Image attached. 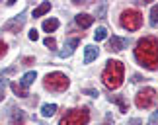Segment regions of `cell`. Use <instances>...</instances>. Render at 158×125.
Segmentation results:
<instances>
[{
	"label": "cell",
	"instance_id": "27",
	"mask_svg": "<svg viewBox=\"0 0 158 125\" xmlns=\"http://www.w3.org/2000/svg\"><path fill=\"white\" fill-rule=\"evenodd\" d=\"M129 125H143V121L139 119V117H133V119L129 121Z\"/></svg>",
	"mask_w": 158,
	"mask_h": 125
},
{
	"label": "cell",
	"instance_id": "1",
	"mask_svg": "<svg viewBox=\"0 0 158 125\" xmlns=\"http://www.w3.org/2000/svg\"><path fill=\"white\" fill-rule=\"evenodd\" d=\"M135 59L144 69L158 70V39L152 35L139 39L135 47Z\"/></svg>",
	"mask_w": 158,
	"mask_h": 125
},
{
	"label": "cell",
	"instance_id": "15",
	"mask_svg": "<svg viewBox=\"0 0 158 125\" xmlns=\"http://www.w3.org/2000/svg\"><path fill=\"white\" fill-rule=\"evenodd\" d=\"M55 111H57V104H43L41 106V114H43V117L55 115Z\"/></svg>",
	"mask_w": 158,
	"mask_h": 125
},
{
	"label": "cell",
	"instance_id": "21",
	"mask_svg": "<svg viewBox=\"0 0 158 125\" xmlns=\"http://www.w3.org/2000/svg\"><path fill=\"white\" fill-rule=\"evenodd\" d=\"M6 86H8V80H0V102L4 100V94H6Z\"/></svg>",
	"mask_w": 158,
	"mask_h": 125
},
{
	"label": "cell",
	"instance_id": "24",
	"mask_svg": "<svg viewBox=\"0 0 158 125\" xmlns=\"http://www.w3.org/2000/svg\"><path fill=\"white\" fill-rule=\"evenodd\" d=\"M27 37L31 39V41H37V39H39V33H37V29H31V31H29V35H27Z\"/></svg>",
	"mask_w": 158,
	"mask_h": 125
},
{
	"label": "cell",
	"instance_id": "6",
	"mask_svg": "<svg viewBox=\"0 0 158 125\" xmlns=\"http://www.w3.org/2000/svg\"><path fill=\"white\" fill-rule=\"evenodd\" d=\"M154 102H156V90H154V88H150V86L139 90L137 96H135V104H137V108H141V110L152 108Z\"/></svg>",
	"mask_w": 158,
	"mask_h": 125
},
{
	"label": "cell",
	"instance_id": "3",
	"mask_svg": "<svg viewBox=\"0 0 158 125\" xmlns=\"http://www.w3.org/2000/svg\"><path fill=\"white\" fill-rule=\"evenodd\" d=\"M43 86L47 88V90H51V92H64L66 88L70 86V80H69V76H66L64 73H49L43 78Z\"/></svg>",
	"mask_w": 158,
	"mask_h": 125
},
{
	"label": "cell",
	"instance_id": "7",
	"mask_svg": "<svg viewBox=\"0 0 158 125\" xmlns=\"http://www.w3.org/2000/svg\"><path fill=\"white\" fill-rule=\"evenodd\" d=\"M26 14H20V16H16V18H12L10 22H6L4 23V31H12V33H20V29L23 27V23H26Z\"/></svg>",
	"mask_w": 158,
	"mask_h": 125
},
{
	"label": "cell",
	"instance_id": "31",
	"mask_svg": "<svg viewBox=\"0 0 158 125\" xmlns=\"http://www.w3.org/2000/svg\"><path fill=\"white\" fill-rule=\"evenodd\" d=\"M148 125H150V123H148Z\"/></svg>",
	"mask_w": 158,
	"mask_h": 125
},
{
	"label": "cell",
	"instance_id": "8",
	"mask_svg": "<svg viewBox=\"0 0 158 125\" xmlns=\"http://www.w3.org/2000/svg\"><path fill=\"white\" fill-rule=\"evenodd\" d=\"M127 47H129V39H125V37L113 35V37H109V41H107V49L109 51H123Z\"/></svg>",
	"mask_w": 158,
	"mask_h": 125
},
{
	"label": "cell",
	"instance_id": "16",
	"mask_svg": "<svg viewBox=\"0 0 158 125\" xmlns=\"http://www.w3.org/2000/svg\"><path fill=\"white\" fill-rule=\"evenodd\" d=\"M59 27V20H57V18H49V20H45L43 22V29H45V31H55V29H57Z\"/></svg>",
	"mask_w": 158,
	"mask_h": 125
},
{
	"label": "cell",
	"instance_id": "2",
	"mask_svg": "<svg viewBox=\"0 0 158 125\" xmlns=\"http://www.w3.org/2000/svg\"><path fill=\"white\" fill-rule=\"evenodd\" d=\"M123 76H125V67L121 61H107L106 63V69L104 73H102V80H104V84L107 88H119L123 84Z\"/></svg>",
	"mask_w": 158,
	"mask_h": 125
},
{
	"label": "cell",
	"instance_id": "5",
	"mask_svg": "<svg viewBox=\"0 0 158 125\" xmlns=\"http://www.w3.org/2000/svg\"><path fill=\"white\" fill-rule=\"evenodd\" d=\"M121 26H123L127 31H137V29L143 26V14L135 8L123 10L121 12Z\"/></svg>",
	"mask_w": 158,
	"mask_h": 125
},
{
	"label": "cell",
	"instance_id": "18",
	"mask_svg": "<svg viewBox=\"0 0 158 125\" xmlns=\"http://www.w3.org/2000/svg\"><path fill=\"white\" fill-rule=\"evenodd\" d=\"M107 37V29L106 27H98L94 31V41H104Z\"/></svg>",
	"mask_w": 158,
	"mask_h": 125
},
{
	"label": "cell",
	"instance_id": "20",
	"mask_svg": "<svg viewBox=\"0 0 158 125\" xmlns=\"http://www.w3.org/2000/svg\"><path fill=\"white\" fill-rule=\"evenodd\" d=\"M106 12H107V6H106V4H102L100 8H96V16H98L100 20H104V18H106Z\"/></svg>",
	"mask_w": 158,
	"mask_h": 125
},
{
	"label": "cell",
	"instance_id": "29",
	"mask_svg": "<svg viewBox=\"0 0 158 125\" xmlns=\"http://www.w3.org/2000/svg\"><path fill=\"white\" fill-rule=\"evenodd\" d=\"M22 63H23V65H27V63H33V59H31V57H27V59H23Z\"/></svg>",
	"mask_w": 158,
	"mask_h": 125
},
{
	"label": "cell",
	"instance_id": "26",
	"mask_svg": "<svg viewBox=\"0 0 158 125\" xmlns=\"http://www.w3.org/2000/svg\"><path fill=\"white\" fill-rule=\"evenodd\" d=\"M156 121H158V110L154 111V114H152V115H150V119H148V123H150V125H154Z\"/></svg>",
	"mask_w": 158,
	"mask_h": 125
},
{
	"label": "cell",
	"instance_id": "10",
	"mask_svg": "<svg viewBox=\"0 0 158 125\" xmlns=\"http://www.w3.org/2000/svg\"><path fill=\"white\" fill-rule=\"evenodd\" d=\"M74 22H76V26H78V27L86 29V27H90V26L94 23V18L90 16V14H78V16L74 18Z\"/></svg>",
	"mask_w": 158,
	"mask_h": 125
},
{
	"label": "cell",
	"instance_id": "13",
	"mask_svg": "<svg viewBox=\"0 0 158 125\" xmlns=\"http://www.w3.org/2000/svg\"><path fill=\"white\" fill-rule=\"evenodd\" d=\"M10 88H12V92H14L16 96H20V98H27V96H29L27 88H23L22 84H18V82H12V84H10Z\"/></svg>",
	"mask_w": 158,
	"mask_h": 125
},
{
	"label": "cell",
	"instance_id": "4",
	"mask_svg": "<svg viewBox=\"0 0 158 125\" xmlns=\"http://www.w3.org/2000/svg\"><path fill=\"white\" fill-rule=\"evenodd\" d=\"M88 121H90L88 108H74V110H69L60 117L59 125H88Z\"/></svg>",
	"mask_w": 158,
	"mask_h": 125
},
{
	"label": "cell",
	"instance_id": "11",
	"mask_svg": "<svg viewBox=\"0 0 158 125\" xmlns=\"http://www.w3.org/2000/svg\"><path fill=\"white\" fill-rule=\"evenodd\" d=\"M94 59H98V49H96V45H88L84 49V63L90 65Z\"/></svg>",
	"mask_w": 158,
	"mask_h": 125
},
{
	"label": "cell",
	"instance_id": "28",
	"mask_svg": "<svg viewBox=\"0 0 158 125\" xmlns=\"http://www.w3.org/2000/svg\"><path fill=\"white\" fill-rule=\"evenodd\" d=\"M143 78H141V74H135V76H133V82H141Z\"/></svg>",
	"mask_w": 158,
	"mask_h": 125
},
{
	"label": "cell",
	"instance_id": "19",
	"mask_svg": "<svg viewBox=\"0 0 158 125\" xmlns=\"http://www.w3.org/2000/svg\"><path fill=\"white\" fill-rule=\"evenodd\" d=\"M150 26L158 27V4L152 6V10H150Z\"/></svg>",
	"mask_w": 158,
	"mask_h": 125
},
{
	"label": "cell",
	"instance_id": "25",
	"mask_svg": "<svg viewBox=\"0 0 158 125\" xmlns=\"http://www.w3.org/2000/svg\"><path fill=\"white\" fill-rule=\"evenodd\" d=\"M82 92H84V94H88V96H94V98L98 96V90H94V88H86V90H82Z\"/></svg>",
	"mask_w": 158,
	"mask_h": 125
},
{
	"label": "cell",
	"instance_id": "9",
	"mask_svg": "<svg viewBox=\"0 0 158 125\" xmlns=\"http://www.w3.org/2000/svg\"><path fill=\"white\" fill-rule=\"evenodd\" d=\"M78 43H80V39H78V37H72V39H69V41L64 43V47L59 51V57H60V59H66V57H70L72 53H74V49L78 47Z\"/></svg>",
	"mask_w": 158,
	"mask_h": 125
},
{
	"label": "cell",
	"instance_id": "12",
	"mask_svg": "<svg viewBox=\"0 0 158 125\" xmlns=\"http://www.w3.org/2000/svg\"><path fill=\"white\" fill-rule=\"evenodd\" d=\"M35 78H37V73H35V70H29V73H26V74L20 78V84H22L23 88H27L29 84H33Z\"/></svg>",
	"mask_w": 158,
	"mask_h": 125
},
{
	"label": "cell",
	"instance_id": "22",
	"mask_svg": "<svg viewBox=\"0 0 158 125\" xmlns=\"http://www.w3.org/2000/svg\"><path fill=\"white\" fill-rule=\"evenodd\" d=\"M43 43H45V47H51V49H55V47H57V41H55L53 37H47Z\"/></svg>",
	"mask_w": 158,
	"mask_h": 125
},
{
	"label": "cell",
	"instance_id": "14",
	"mask_svg": "<svg viewBox=\"0 0 158 125\" xmlns=\"http://www.w3.org/2000/svg\"><path fill=\"white\" fill-rule=\"evenodd\" d=\"M49 10H51V2H43V4H39L37 8L33 10V18H41L43 14H47Z\"/></svg>",
	"mask_w": 158,
	"mask_h": 125
},
{
	"label": "cell",
	"instance_id": "23",
	"mask_svg": "<svg viewBox=\"0 0 158 125\" xmlns=\"http://www.w3.org/2000/svg\"><path fill=\"white\" fill-rule=\"evenodd\" d=\"M6 51H8V45H6L2 39H0V59H2V57L6 55Z\"/></svg>",
	"mask_w": 158,
	"mask_h": 125
},
{
	"label": "cell",
	"instance_id": "30",
	"mask_svg": "<svg viewBox=\"0 0 158 125\" xmlns=\"http://www.w3.org/2000/svg\"><path fill=\"white\" fill-rule=\"evenodd\" d=\"M12 125H23V123H18V121H12Z\"/></svg>",
	"mask_w": 158,
	"mask_h": 125
},
{
	"label": "cell",
	"instance_id": "17",
	"mask_svg": "<svg viewBox=\"0 0 158 125\" xmlns=\"http://www.w3.org/2000/svg\"><path fill=\"white\" fill-rule=\"evenodd\" d=\"M109 102H115V104H117L119 110H121V114H125V111H127V102H125L123 96H109Z\"/></svg>",
	"mask_w": 158,
	"mask_h": 125
}]
</instances>
